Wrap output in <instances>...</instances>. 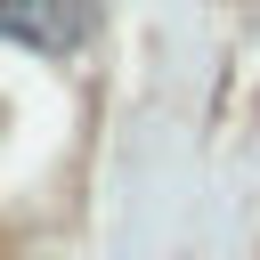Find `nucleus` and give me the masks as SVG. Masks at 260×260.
<instances>
[{"instance_id":"1","label":"nucleus","mask_w":260,"mask_h":260,"mask_svg":"<svg viewBox=\"0 0 260 260\" xmlns=\"http://www.w3.org/2000/svg\"><path fill=\"white\" fill-rule=\"evenodd\" d=\"M98 8L89 0H0V41L32 49V57H73L89 41Z\"/></svg>"}]
</instances>
